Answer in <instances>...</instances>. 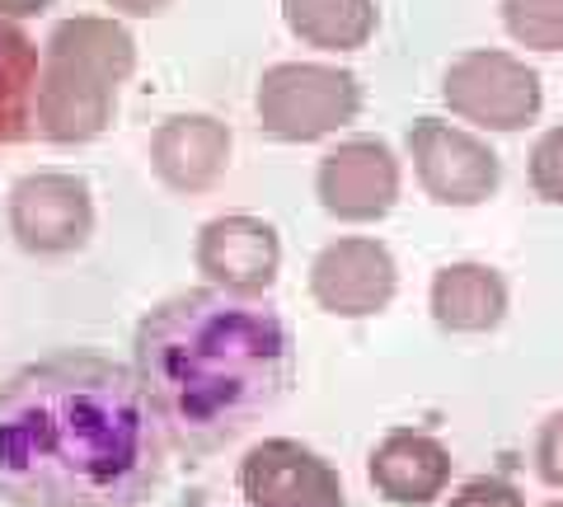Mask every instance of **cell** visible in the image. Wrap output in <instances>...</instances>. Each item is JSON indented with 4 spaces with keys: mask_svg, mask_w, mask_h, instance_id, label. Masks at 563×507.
<instances>
[{
    "mask_svg": "<svg viewBox=\"0 0 563 507\" xmlns=\"http://www.w3.org/2000/svg\"><path fill=\"white\" fill-rule=\"evenodd\" d=\"M33 85H38V43L20 20L0 14V151L33 136Z\"/></svg>",
    "mask_w": 563,
    "mask_h": 507,
    "instance_id": "obj_16",
    "label": "cell"
},
{
    "mask_svg": "<svg viewBox=\"0 0 563 507\" xmlns=\"http://www.w3.org/2000/svg\"><path fill=\"white\" fill-rule=\"evenodd\" d=\"M165 451L136 366L52 353L0 386L5 507H141L161 488Z\"/></svg>",
    "mask_w": 563,
    "mask_h": 507,
    "instance_id": "obj_1",
    "label": "cell"
},
{
    "mask_svg": "<svg viewBox=\"0 0 563 507\" xmlns=\"http://www.w3.org/2000/svg\"><path fill=\"white\" fill-rule=\"evenodd\" d=\"M310 301L333 320H372L390 310L399 291V264L376 235H339L310 258Z\"/></svg>",
    "mask_w": 563,
    "mask_h": 507,
    "instance_id": "obj_9",
    "label": "cell"
},
{
    "mask_svg": "<svg viewBox=\"0 0 563 507\" xmlns=\"http://www.w3.org/2000/svg\"><path fill=\"white\" fill-rule=\"evenodd\" d=\"M235 155L231 122L211 113H169L151 132V174L174 198H202L211 194Z\"/></svg>",
    "mask_w": 563,
    "mask_h": 507,
    "instance_id": "obj_12",
    "label": "cell"
},
{
    "mask_svg": "<svg viewBox=\"0 0 563 507\" xmlns=\"http://www.w3.org/2000/svg\"><path fill=\"white\" fill-rule=\"evenodd\" d=\"M526 184H531V194L540 202L563 207V122L536 136L531 155H526Z\"/></svg>",
    "mask_w": 563,
    "mask_h": 507,
    "instance_id": "obj_18",
    "label": "cell"
},
{
    "mask_svg": "<svg viewBox=\"0 0 563 507\" xmlns=\"http://www.w3.org/2000/svg\"><path fill=\"white\" fill-rule=\"evenodd\" d=\"M442 103L474 132H521L544 109V80L507 47H470L442 71Z\"/></svg>",
    "mask_w": 563,
    "mask_h": 507,
    "instance_id": "obj_5",
    "label": "cell"
},
{
    "mask_svg": "<svg viewBox=\"0 0 563 507\" xmlns=\"http://www.w3.org/2000/svg\"><path fill=\"white\" fill-rule=\"evenodd\" d=\"M404 146H409L418 188L437 207H484L503 188V155L465 122L422 113L409 122Z\"/></svg>",
    "mask_w": 563,
    "mask_h": 507,
    "instance_id": "obj_6",
    "label": "cell"
},
{
    "mask_svg": "<svg viewBox=\"0 0 563 507\" xmlns=\"http://www.w3.org/2000/svg\"><path fill=\"white\" fill-rule=\"evenodd\" d=\"M132 366L165 442L184 456H211L287 399L296 343L263 296L192 287L141 315Z\"/></svg>",
    "mask_w": 563,
    "mask_h": 507,
    "instance_id": "obj_2",
    "label": "cell"
},
{
    "mask_svg": "<svg viewBox=\"0 0 563 507\" xmlns=\"http://www.w3.org/2000/svg\"><path fill=\"white\" fill-rule=\"evenodd\" d=\"M192 264L207 287L231 296H268L282 277V235L254 212H225L202 221L192 240Z\"/></svg>",
    "mask_w": 563,
    "mask_h": 507,
    "instance_id": "obj_11",
    "label": "cell"
},
{
    "mask_svg": "<svg viewBox=\"0 0 563 507\" xmlns=\"http://www.w3.org/2000/svg\"><path fill=\"white\" fill-rule=\"evenodd\" d=\"M451 447L422 428H390L366 456V480L385 503L428 507L451 488Z\"/></svg>",
    "mask_w": 563,
    "mask_h": 507,
    "instance_id": "obj_13",
    "label": "cell"
},
{
    "mask_svg": "<svg viewBox=\"0 0 563 507\" xmlns=\"http://www.w3.org/2000/svg\"><path fill=\"white\" fill-rule=\"evenodd\" d=\"M404 194V165L385 136H343L314 165V198L343 225H376Z\"/></svg>",
    "mask_w": 563,
    "mask_h": 507,
    "instance_id": "obj_8",
    "label": "cell"
},
{
    "mask_svg": "<svg viewBox=\"0 0 563 507\" xmlns=\"http://www.w3.org/2000/svg\"><path fill=\"white\" fill-rule=\"evenodd\" d=\"M498 20L526 52H563V0H498Z\"/></svg>",
    "mask_w": 563,
    "mask_h": 507,
    "instance_id": "obj_17",
    "label": "cell"
},
{
    "mask_svg": "<svg viewBox=\"0 0 563 507\" xmlns=\"http://www.w3.org/2000/svg\"><path fill=\"white\" fill-rule=\"evenodd\" d=\"M428 310L442 334H461V339L493 334L512 310V287L493 264L455 258V264H442L432 273Z\"/></svg>",
    "mask_w": 563,
    "mask_h": 507,
    "instance_id": "obj_14",
    "label": "cell"
},
{
    "mask_svg": "<svg viewBox=\"0 0 563 507\" xmlns=\"http://www.w3.org/2000/svg\"><path fill=\"white\" fill-rule=\"evenodd\" d=\"M10 240L33 258H66L95 235V194L80 174L33 169L20 174L5 194Z\"/></svg>",
    "mask_w": 563,
    "mask_h": 507,
    "instance_id": "obj_7",
    "label": "cell"
},
{
    "mask_svg": "<svg viewBox=\"0 0 563 507\" xmlns=\"http://www.w3.org/2000/svg\"><path fill=\"white\" fill-rule=\"evenodd\" d=\"M446 507H526L521 488L503 475H474L451 494Z\"/></svg>",
    "mask_w": 563,
    "mask_h": 507,
    "instance_id": "obj_20",
    "label": "cell"
},
{
    "mask_svg": "<svg viewBox=\"0 0 563 507\" xmlns=\"http://www.w3.org/2000/svg\"><path fill=\"white\" fill-rule=\"evenodd\" d=\"M136 71V38L113 14L57 20L38 47L33 132L52 146H85L118 118L122 85Z\"/></svg>",
    "mask_w": 563,
    "mask_h": 507,
    "instance_id": "obj_3",
    "label": "cell"
},
{
    "mask_svg": "<svg viewBox=\"0 0 563 507\" xmlns=\"http://www.w3.org/2000/svg\"><path fill=\"white\" fill-rule=\"evenodd\" d=\"M544 507H563V498H554V503H544Z\"/></svg>",
    "mask_w": 563,
    "mask_h": 507,
    "instance_id": "obj_23",
    "label": "cell"
},
{
    "mask_svg": "<svg viewBox=\"0 0 563 507\" xmlns=\"http://www.w3.org/2000/svg\"><path fill=\"white\" fill-rule=\"evenodd\" d=\"M531 461H536L540 484H544V488H559V494H563V409H554V414L536 428Z\"/></svg>",
    "mask_w": 563,
    "mask_h": 507,
    "instance_id": "obj_19",
    "label": "cell"
},
{
    "mask_svg": "<svg viewBox=\"0 0 563 507\" xmlns=\"http://www.w3.org/2000/svg\"><path fill=\"white\" fill-rule=\"evenodd\" d=\"M282 24L291 38L314 52H362L380 29L376 0H282Z\"/></svg>",
    "mask_w": 563,
    "mask_h": 507,
    "instance_id": "obj_15",
    "label": "cell"
},
{
    "mask_svg": "<svg viewBox=\"0 0 563 507\" xmlns=\"http://www.w3.org/2000/svg\"><path fill=\"white\" fill-rule=\"evenodd\" d=\"M254 113L263 136L310 146L357 122L362 80L339 62H273L254 85Z\"/></svg>",
    "mask_w": 563,
    "mask_h": 507,
    "instance_id": "obj_4",
    "label": "cell"
},
{
    "mask_svg": "<svg viewBox=\"0 0 563 507\" xmlns=\"http://www.w3.org/2000/svg\"><path fill=\"white\" fill-rule=\"evenodd\" d=\"M52 0H0V14L5 20H29V14H43Z\"/></svg>",
    "mask_w": 563,
    "mask_h": 507,
    "instance_id": "obj_22",
    "label": "cell"
},
{
    "mask_svg": "<svg viewBox=\"0 0 563 507\" xmlns=\"http://www.w3.org/2000/svg\"><path fill=\"white\" fill-rule=\"evenodd\" d=\"M109 5L118 14H128V20H161L174 0H109Z\"/></svg>",
    "mask_w": 563,
    "mask_h": 507,
    "instance_id": "obj_21",
    "label": "cell"
},
{
    "mask_svg": "<svg viewBox=\"0 0 563 507\" xmlns=\"http://www.w3.org/2000/svg\"><path fill=\"white\" fill-rule=\"evenodd\" d=\"M250 507H347L343 475L296 437H263L235 470Z\"/></svg>",
    "mask_w": 563,
    "mask_h": 507,
    "instance_id": "obj_10",
    "label": "cell"
}]
</instances>
